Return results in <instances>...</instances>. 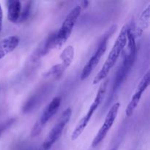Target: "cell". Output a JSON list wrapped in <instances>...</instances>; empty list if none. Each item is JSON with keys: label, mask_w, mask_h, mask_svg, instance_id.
<instances>
[{"label": "cell", "mask_w": 150, "mask_h": 150, "mask_svg": "<svg viewBox=\"0 0 150 150\" xmlns=\"http://www.w3.org/2000/svg\"><path fill=\"white\" fill-rule=\"evenodd\" d=\"M127 30H128V27L127 26H124L122 30L120 31L118 38H117L115 43L113 45L105 63L103 65L102 68L100 70L99 73L97 74V76L94 79V84H97L101 81L103 80L104 79H105L108 76V73H110L111 69L115 65L119 57L127 45Z\"/></svg>", "instance_id": "obj_1"}, {"label": "cell", "mask_w": 150, "mask_h": 150, "mask_svg": "<svg viewBox=\"0 0 150 150\" xmlns=\"http://www.w3.org/2000/svg\"><path fill=\"white\" fill-rule=\"evenodd\" d=\"M107 84H108V81L106 80L104 82H103V83H101L99 89H98V92H97V95L96 96H95V100H94L93 103L91 104L87 113H86V115L79 121V122L78 123V125H76V128L74 129V130H73V133H72L71 139L73 141L76 140V139L82 134L83 130H85L86 126L88 125V123L90 121L91 118H92V117L93 116L95 111H96L97 108L99 107V105H100V103H102L103 100L104 98V96H105V92H106Z\"/></svg>", "instance_id": "obj_2"}, {"label": "cell", "mask_w": 150, "mask_h": 150, "mask_svg": "<svg viewBox=\"0 0 150 150\" xmlns=\"http://www.w3.org/2000/svg\"><path fill=\"white\" fill-rule=\"evenodd\" d=\"M81 11V5H77L68 13L65 19L63 21L62 25L57 32L56 37V47H61L64 45L70 38L73 29L79 19V16Z\"/></svg>", "instance_id": "obj_3"}, {"label": "cell", "mask_w": 150, "mask_h": 150, "mask_svg": "<svg viewBox=\"0 0 150 150\" xmlns=\"http://www.w3.org/2000/svg\"><path fill=\"white\" fill-rule=\"evenodd\" d=\"M72 116V110L70 108H67L65 111L62 113L60 118L57 122L53 128L47 136L46 139L42 144L38 150H49L51 146L56 143L57 140L62 136L63 130L64 127L67 125V123L70 121Z\"/></svg>", "instance_id": "obj_4"}, {"label": "cell", "mask_w": 150, "mask_h": 150, "mask_svg": "<svg viewBox=\"0 0 150 150\" xmlns=\"http://www.w3.org/2000/svg\"><path fill=\"white\" fill-rule=\"evenodd\" d=\"M62 103L61 97H55L52 100L48 103L46 108L44 109L43 112L40 117L38 119L35 125L32 127L31 130V136L35 137L39 135L43 129L44 126L47 124L48 121L52 118L53 116L57 112L59 108Z\"/></svg>", "instance_id": "obj_5"}, {"label": "cell", "mask_w": 150, "mask_h": 150, "mask_svg": "<svg viewBox=\"0 0 150 150\" xmlns=\"http://www.w3.org/2000/svg\"><path fill=\"white\" fill-rule=\"evenodd\" d=\"M114 29H116V26H114L112 31L109 30L108 33H107L105 35V36L103 38V40H101L99 46L98 47L95 52L94 53L92 57L89 59L88 62L84 66V67L83 68V70H82L81 75V80H84V79H87L89 76V75L93 71L94 69L98 65L99 62L100 61L101 57L103 56V54H105V51L107 49V42H108V38H110L111 34L114 32Z\"/></svg>", "instance_id": "obj_6"}, {"label": "cell", "mask_w": 150, "mask_h": 150, "mask_svg": "<svg viewBox=\"0 0 150 150\" xmlns=\"http://www.w3.org/2000/svg\"><path fill=\"white\" fill-rule=\"evenodd\" d=\"M120 103H116L112 105L111 108H110L109 111L107 114L106 117H105V121L101 127L100 128L99 131L98 132L97 135L95 136V139H93L92 143V147H95L98 145H99L101 142L103 141L106 136L107 133H108L110 130H111V127L114 125V121H115L116 118L118 114L119 109H120Z\"/></svg>", "instance_id": "obj_7"}, {"label": "cell", "mask_w": 150, "mask_h": 150, "mask_svg": "<svg viewBox=\"0 0 150 150\" xmlns=\"http://www.w3.org/2000/svg\"><path fill=\"white\" fill-rule=\"evenodd\" d=\"M149 78L150 73L149 70H148L146 73V74L142 77V79L139 81V84H138L137 87H136V91H135V93L132 96L131 100H130L127 108H126L125 114L127 117H130L133 114L135 109L139 105L141 98L142 96V94L147 89L148 86L149 85Z\"/></svg>", "instance_id": "obj_8"}, {"label": "cell", "mask_w": 150, "mask_h": 150, "mask_svg": "<svg viewBox=\"0 0 150 150\" xmlns=\"http://www.w3.org/2000/svg\"><path fill=\"white\" fill-rule=\"evenodd\" d=\"M56 37H57V32L51 34L47 38V39L40 45V47H38V49L32 54L33 61L39 59L41 57H43L45 54H48L50 51L56 48Z\"/></svg>", "instance_id": "obj_9"}, {"label": "cell", "mask_w": 150, "mask_h": 150, "mask_svg": "<svg viewBox=\"0 0 150 150\" xmlns=\"http://www.w3.org/2000/svg\"><path fill=\"white\" fill-rule=\"evenodd\" d=\"M19 44L18 37H7L0 41V60L4 58L6 55L14 51Z\"/></svg>", "instance_id": "obj_10"}, {"label": "cell", "mask_w": 150, "mask_h": 150, "mask_svg": "<svg viewBox=\"0 0 150 150\" xmlns=\"http://www.w3.org/2000/svg\"><path fill=\"white\" fill-rule=\"evenodd\" d=\"M7 18L12 23H16L20 18L21 12V3L18 0H10L7 1Z\"/></svg>", "instance_id": "obj_11"}, {"label": "cell", "mask_w": 150, "mask_h": 150, "mask_svg": "<svg viewBox=\"0 0 150 150\" xmlns=\"http://www.w3.org/2000/svg\"><path fill=\"white\" fill-rule=\"evenodd\" d=\"M73 57H74V48L72 45H69L64 48L63 52L60 55L62 63L59 64L64 71L73 62Z\"/></svg>", "instance_id": "obj_12"}, {"label": "cell", "mask_w": 150, "mask_h": 150, "mask_svg": "<svg viewBox=\"0 0 150 150\" xmlns=\"http://www.w3.org/2000/svg\"><path fill=\"white\" fill-rule=\"evenodd\" d=\"M149 12H150V4L146 6V8L142 12L140 17V22H139V29L141 33L144 29H146V28L149 27Z\"/></svg>", "instance_id": "obj_13"}, {"label": "cell", "mask_w": 150, "mask_h": 150, "mask_svg": "<svg viewBox=\"0 0 150 150\" xmlns=\"http://www.w3.org/2000/svg\"><path fill=\"white\" fill-rule=\"evenodd\" d=\"M31 5H32V1H27V2L26 3L23 11L21 12L20 21H25L26 19H27L28 16H29V13H30Z\"/></svg>", "instance_id": "obj_14"}, {"label": "cell", "mask_w": 150, "mask_h": 150, "mask_svg": "<svg viewBox=\"0 0 150 150\" xmlns=\"http://www.w3.org/2000/svg\"><path fill=\"white\" fill-rule=\"evenodd\" d=\"M10 123H11V122L9 121V122H7L4 123V125H0V136H1V133H2L4 130L9 127V125H10Z\"/></svg>", "instance_id": "obj_15"}, {"label": "cell", "mask_w": 150, "mask_h": 150, "mask_svg": "<svg viewBox=\"0 0 150 150\" xmlns=\"http://www.w3.org/2000/svg\"><path fill=\"white\" fill-rule=\"evenodd\" d=\"M2 20H3V12L2 9H1V4H0V32L1 31V28H2Z\"/></svg>", "instance_id": "obj_16"}, {"label": "cell", "mask_w": 150, "mask_h": 150, "mask_svg": "<svg viewBox=\"0 0 150 150\" xmlns=\"http://www.w3.org/2000/svg\"><path fill=\"white\" fill-rule=\"evenodd\" d=\"M88 4H89V1H83V2H82V5L81 6H83V7H87Z\"/></svg>", "instance_id": "obj_17"}]
</instances>
